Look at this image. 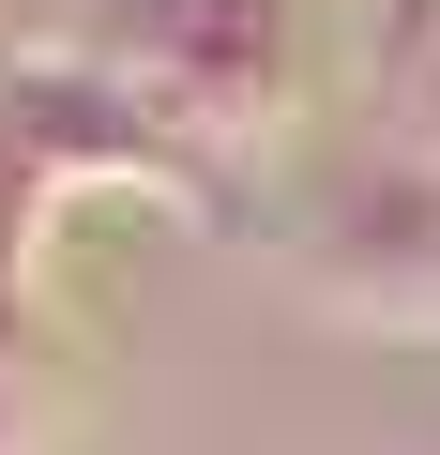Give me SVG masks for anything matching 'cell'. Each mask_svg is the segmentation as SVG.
Listing matches in <instances>:
<instances>
[{
	"mask_svg": "<svg viewBox=\"0 0 440 455\" xmlns=\"http://www.w3.org/2000/svg\"><path fill=\"white\" fill-rule=\"evenodd\" d=\"M274 274L304 304H334V319L440 334V152L349 137L334 167H304V197L274 212Z\"/></svg>",
	"mask_w": 440,
	"mask_h": 455,
	"instance_id": "1",
	"label": "cell"
},
{
	"mask_svg": "<svg viewBox=\"0 0 440 455\" xmlns=\"http://www.w3.org/2000/svg\"><path fill=\"white\" fill-rule=\"evenodd\" d=\"M349 122L380 152H440V0H364L349 16Z\"/></svg>",
	"mask_w": 440,
	"mask_h": 455,
	"instance_id": "2",
	"label": "cell"
},
{
	"mask_svg": "<svg viewBox=\"0 0 440 455\" xmlns=\"http://www.w3.org/2000/svg\"><path fill=\"white\" fill-rule=\"evenodd\" d=\"M0 455H31V395H16V364H0Z\"/></svg>",
	"mask_w": 440,
	"mask_h": 455,
	"instance_id": "3",
	"label": "cell"
}]
</instances>
